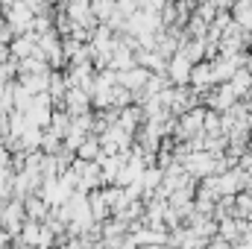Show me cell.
I'll use <instances>...</instances> for the list:
<instances>
[{"instance_id": "cell-1", "label": "cell", "mask_w": 252, "mask_h": 249, "mask_svg": "<svg viewBox=\"0 0 252 249\" xmlns=\"http://www.w3.org/2000/svg\"><path fill=\"white\" fill-rule=\"evenodd\" d=\"M76 158H79V161H97V158H100V138H97V135H88V138L79 144Z\"/></svg>"}]
</instances>
